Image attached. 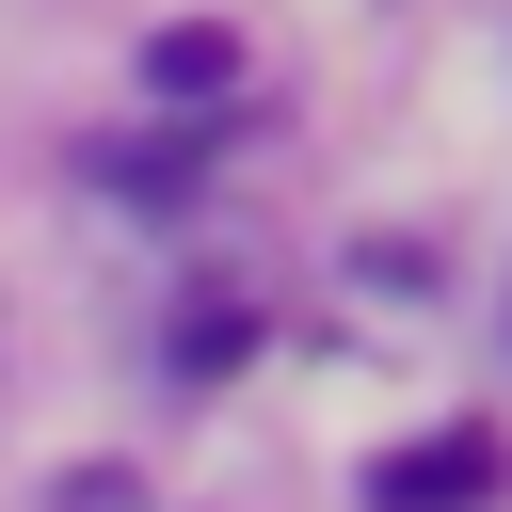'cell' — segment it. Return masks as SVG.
Masks as SVG:
<instances>
[{"label": "cell", "mask_w": 512, "mask_h": 512, "mask_svg": "<svg viewBox=\"0 0 512 512\" xmlns=\"http://www.w3.org/2000/svg\"><path fill=\"white\" fill-rule=\"evenodd\" d=\"M496 496V432H416L368 464V512H480Z\"/></svg>", "instance_id": "obj_1"}, {"label": "cell", "mask_w": 512, "mask_h": 512, "mask_svg": "<svg viewBox=\"0 0 512 512\" xmlns=\"http://www.w3.org/2000/svg\"><path fill=\"white\" fill-rule=\"evenodd\" d=\"M144 96H176V112L240 96V32H224V16H176V32H144Z\"/></svg>", "instance_id": "obj_2"}, {"label": "cell", "mask_w": 512, "mask_h": 512, "mask_svg": "<svg viewBox=\"0 0 512 512\" xmlns=\"http://www.w3.org/2000/svg\"><path fill=\"white\" fill-rule=\"evenodd\" d=\"M0 368H16V320H0Z\"/></svg>", "instance_id": "obj_3"}]
</instances>
